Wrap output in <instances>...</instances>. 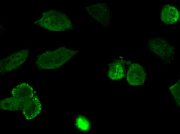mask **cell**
Segmentation results:
<instances>
[{"label": "cell", "mask_w": 180, "mask_h": 134, "mask_svg": "<svg viewBox=\"0 0 180 134\" xmlns=\"http://www.w3.org/2000/svg\"><path fill=\"white\" fill-rule=\"evenodd\" d=\"M148 46L153 53L164 59L169 58L175 53L174 47L162 38L157 37L150 39Z\"/></svg>", "instance_id": "1"}, {"label": "cell", "mask_w": 180, "mask_h": 134, "mask_svg": "<svg viewBox=\"0 0 180 134\" xmlns=\"http://www.w3.org/2000/svg\"><path fill=\"white\" fill-rule=\"evenodd\" d=\"M29 54L28 50H23L2 60L0 61V71L6 72L16 68L24 62Z\"/></svg>", "instance_id": "2"}, {"label": "cell", "mask_w": 180, "mask_h": 134, "mask_svg": "<svg viewBox=\"0 0 180 134\" xmlns=\"http://www.w3.org/2000/svg\"><path fill=\"white\" fill-rule=\"evenodd\" d=\"M146 76L144 68L137 63H133L131 64L128 69L126 79L130 85L137 86L144 83Z\"/></svg>", "instance_id": "3"}, {"label": "cell", "mask_w": 180, "mask_h": 134, "mask_svg": "<svg viewBox=\"0 0 180 134\" xmlns=\"http://www.w3.org/2000/svg\"><path fill=\"white\" fill-rule=\"evenodd\" d=\"M161 18L162 21L166 24H173L179 20V11L178 9L173 5H166L162 9L161 13Z\"/></svg>", "instance_id": "4"}, {"label": "cell", "mask_w": 180, "mask_h": 134, "mask_svg": "<svg viewBox=\"0 0 180 134\" xmlns=\"http://www.w3.org/2000/svg\"><path fill=\"white\" fill-rule=\"evenodd\" d=\"M58 13L55 12H49L45 13L41 19L42 25L50 30H60L61 28V20L59 19Z\"/></svg>", "instance_id": "5"}, {"label": "cell", "mask_w": 180, "mask_h": 134, "mask_svg": "<svg viewBox=\"0 0 180 134\" xmlns=\"http://www.w3.org/2000/svg\"><path fill=\"white\" fill-rule=\"evenodd\" d=\"M112 63L109 67L108 72L109 78L111 80H117L122 79L124 76L123 66L119 60Z\"/></svg>", "instance_id": "6"}, {"label": "cell", "mask_w": 180, "mask_h": 134, "mask_svg": "<svg viewBox=\"0 0 180 134\" xmlns=\"http://www.w3.org/2000/svg\"><path fill=\"white\" fill-rule=\"evenodd\" d=\"M75 125L78 129L83 131H88L91 127L89 120L82 115H80L77 117L75 121Z\"/></svg>", "instance_id": "7"}, {"label": "cell", "mask_w": 180, "mask_h": 134, "mask_svg": "<svg viewBox=\"0 0 180 134\" xmlns=\"http://www.w3.org/2000/svg\"><path fill=\"white\" fill-rule=\"evenodd\" d=\"M176 102L180 106V81L170 87L169 88Z\"/></svg>", "instance_id": "8"}]
</instances>
